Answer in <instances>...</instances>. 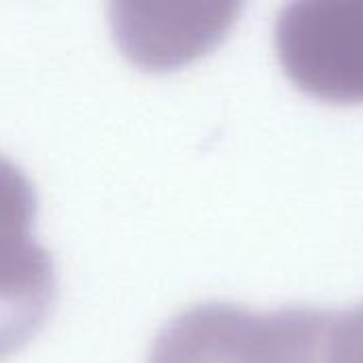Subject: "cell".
<instances>
[{
    "mask_svg": "<svg viewBox=\"0 0 363 363\" xmlns=\"http://www.w3.org/2000/svg\"><path fill=\"white\" fill-rule=\"evenodd\" d=\"M147 363H347L345 313L198 304L157 334Z\"/></svg>",
    "mask_w": 363,
    "mask_h": 363,
    "instance_id": "obj_1",
    "label": "cell"
},
{
    "mask_svg": "<svg viewBox=\"0 0 363 363\" xmlns=\"http://www.w3.org/2000/svg\"><path fill=\"white\" fill-rule=\"evenodd\" d=\"M274 40L298 87L334 102L363 100V0L289 4Z\"/></svg>",
    "mask_w": 363,
    "mask_h": 363,
    "instance_id": "obj_2",
    "label": "cell"
},
{
    "mask_svg": "<svg viewBox=\"0 0 363 363\" xmlns=\"http://www.w3.org/2000/svg\"><path fill=\"white\" fill-rule=\"evenodd\" d=\"M234 4H113L111 21L123 53L149 68L189 62L234 21Z\"/></svg>",
    "mask_w": 363,
    "mask_h": 363,
    "instance_id": "obj_3",
    "label": "cell"
},
{
    "mask_svg": "<svg viewBox=\"0 0 363 363\" xmlns=\"http://www.w3.org/2000/svg\"><path fill=\"white\" fill-rule=\"evenodd\" d=\"M34 213L32 183L13 162L0 155V266L36 247L32 240Z\"/></svg>",
    "mask_w": 363,
    "mask_h": 363,
    "instance_id": "obj_4",
    "label": "cell"
},
{
    "mask_svg": "<svg viewBox=\"0 0 363 363\" xmlns=\"http://www.w3.org/2000/svg\"><path fill=\"white\" fill-rule=\"evenodd\" d=\"M345 349L347 363H363V304L345 313Z\"/></svg>",
    "mask_w": 363,
    "mask_h": 363,
    "instance_id": "obj_5",
    "label": "cell"
}]
</instances>
